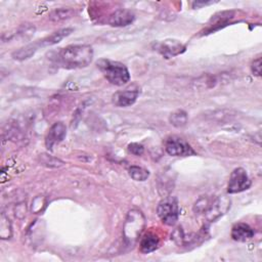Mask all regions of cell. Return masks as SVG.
Wrapping results in <instances>:
<instances>
[{"label":"cell","instance_id":"cell-22","mask_svg":"<svg viewBox=\"0 0 262 262\" xmlns=\"http://www.w3.org/2000/svg\"><path fill=\"white\" fill-rule=\"evenodd\" d=\"M261 66H262V60H261V56L259 55L256 58H254V60L251 63V71L253 75L257 77L261 76Z\"/></svg>","mask_w":262,"mask_h":262},{"label":"cell","instance_id":"cell-15","mask_svg":"<svg viewBox=\"0 0 262 262\" xmlns=\"http://www.w3.org/2000/svg\"><path fill=\"white\" fill-rule=\"evenodd\" d=\"M39 48V45L38 43H31V44H28L15 51L12 52L11 56L13 59H16V60H26L30 57H32L35 52L38 50Z\"/></svg>","mask_w":262,"mask_h":262},{"label":"cell","instance_id":"cell-4","mask_svg":"<svg viewBox=\"0 0 262 262\" xmlns=\"http://www.w3.org/2000/svg\"><path fill=\"white\" fill-rule=\"evenodd\" d=\"M157 214L166 225H174L179 218V206L174 196L164 198L157 207Z\"/></svg>","mask_w":262,"mask_h":262},{"label":"cell","instance_id":"cell-12","mask_svg":"<svg viewBox=\"0 0 262 262\" xmlns=\"http://www.w3.org/2000/svg\"><path fill=\"white\" fill-rule=\"evenodd\" d=\"M230 235L233 241L247 242L255 235V231L249 224L244 222H237L232 226Z\"/></svg>","mask_w":262,"mask_h":262},{"label":"cell","instance_id":"cell-21","mask_svg":"<svg viewBox=\"0 0 262 262\" xmlns=\"http://www.w3.org/2000/svg\"><path fill=\"white\" fill-rule=\"evenodd\" d=\"M128 150L134 156H141L144 152V146L138 142H131L128 144Z\"/></svg>","mask_w":262,"mask_h":262},{"label":"cell","instance_id":"cell-3","mask_svg":"<svg viewBox=\"0 0 262 262\" xmlns=\"http://www.w3.org/2000/svg\"><path fill=\"white\" fill-rule=\"evenodd\" d=\"M145 225V218L139 210H131L128 212L124 226L123 235L127 246L132 247L140 236Z\"/></svg>","mask_w":262,"mask_h":262},{"label":"cell","instance_id":"cell-10","mask_svg":"<svg viewBox=\"0 0 262 262\" xmlns=\"http://www.w3.org/2000/svg\"><path fill=\"white\" fill-rule=\"evenodd\" d=\"M67 135V126L62 122L54 123L48 130L45 137V146L47 149L52 150L54 145L61 142Z\"/></svg>","mask_w":262,"mask_h":262},{"label":"cell","instance_id":"cell-19","mask_svg":"<svg viewBox=\"0 0 262 262\" xmlns=\"http://www.w3.org/2000/svg\"><path fill=\"white\" fill-rule=\"evenodd\" d=\"M128 173L130 177L135 181H144L149 177V171L139 166L129 167Z\"/></svg>","mask_w":262,"mask_h":262},{"label":"cell","instance_id":"cell-24","mask_svg":"<svg viewBox=\"0 0 262 262\" xmlns=\"http://www.w3.org/2000/svg\"><path fill=\"white\" fill-rule=\"evenodd\" d=\"M212 3H214V2H213V1H193V2H192V7H193V8H199V7H201V6L210 5V4H212Z\"/></svg>","mask_w":262,"mask_h":262},{"label":"cell","instance_id":"cell-7","mask_svg":"<svg viewBox=\"0 0 262 262\" xmlns=\"http://www.w3.org/2000/svg\"><path fill=\"white\" fill-rule=\"evenodd\" d=\"M252 182L248 176L247 171L244 168H235L229 177L227 192L238 193L250 188Z\"/></svg>","mask_w":262,"mask_h":262},{"label":"cell","instance_id":"cell-13","mask_svg":"<svg viewBox=\"0 0 262 262\" xmlns=\"http://www.w3.org/2000/svg\"><path fill=\"white\" fill-rule=\"evenodd\" d=\"M74 29L73 28H63V29H60L56 32H53L52 34L48 35L47 37L43 38L42 40H39L38 45L39 47H44V46H51V45H54V44H57L59 43L62 39H64L66 37H68L69 35H71L73 33Z\"/></svg>","mask_w":262,"mask_h":262},{"label":"cell","instance_id":"cell-11","mask_svg":"<svg viewBox=\"0 0 262 262\" xmlns=\"http://www.w3.org/2000/svg\"><path fill=\"white\" fill-rule=\"evenodd\" d=\"M135 19V14L129 9H117L108 17V25L112 27H126Z\"/></svg>","mask_w":262,"mask_h":262},{"label":"cell","instance_id":"cell-6","mask_svg":"<svg viewBox=\"0 0 262 262\" xmlns=\"http://www.w3.org/2000/svg\"><path fill=\"white\" fill-rule=\"evenodd\" d=\"M154 50L159 52L165 58H171L183 53L186 46L178 40L166 39L163 41H155L151 44Z\"/></svg>","mask_w":262,"mask_h":262},{"label":"cell","instance_id":"cell-18","mask_svg":"<svg viewBox=\"0 0 262 262\" xmlns=\"http://www.w3.org/2000/svg\"><path fill=\"white\" fill-rule=\"evenodd\" d=\"M188 120L187 113L183 110H178L174 113H172L169 117V122L171 125H173L176 128H180L186 125Z\"/></svg>","mask_w":262,"mask_h":262},{"label":"cell","instance_id":"cell-1","mask_svg":"<svg viewBox=\"0 0 262 262\" xmlns=\"http://www.w3.org/2000/svg\"><path fill=\"white\" fill-rule=\"evenodd\" d=\"M93 59V48L87 44H75L60 48L55 56L56 63L67 70L88 67Z\"/></svg>","mask_w":262,"mask_h":262},{"label":"cell","instance_id":"cell-17","mask_svg":"<svg viewBox=\"0 0 262 262\" xmlns=\"http://www.w3.org/2000/svg\"><path fill=\"white\" fill-rule=\"evenodd\" d=\"M75 15V10L70 7L56 8L49 14V19L51 21H60L68 18H71Z\"/></svg>","mask_w":262,"mask_h":262},{"label":"cell","instance_id":"cell-9","mask_svg":"<svg viewBox=\"0 0 262 262\" xmlns=\"http://www.w3.org/2000/svg\"><path fill=\"white\" fill-rule=\"evenodd\" d=\"M139 92H140L139 87L133 84L124 90L117 91L116 93H114L112 97V101L116 106H119V107L130 106L136 101L139 95Z\"/></svg>","mask_w":262,"mask_h":262},{"label":"cell","instance_id":"cell-14","mask_svg":"<svg viewBox=\"0 0 262 262\" xmlns=\"http://www.w3.org/2000/svg\"><path fill=\"white\" fill-rule=\"evenodd\" d=\"M160 246V238L156 233L147 232L140 239V252L143 254H148L157 250Z\"/></svg>","mask_w":262,"mask_h":262},{"label":"cell","instance_id":"cell-16","mask_svg":"<svg viewBox=\"0 0 262 262\" xmlns=\"http://www.w3.org/2000/svg\"><path fill=\"white\" fill-rule=\"evenodd\" d=\"M233 14L234 12L233 11H222V12H219L217 13L216 15H214L212 18H211V25L208 29L209 32H212V31H215V30H218L220 29L223 25L227 24L228 19L232 18L233 17Z\"/></svg>","mask_w":262,"mask_h":262},{"label":"cell","instance_id":"cell-8","mask_svg":"<svg viewBox=\"0 0 262 262\" xmlns=\"http://www.w3.org/2000/svg\"><path fill=\"white\" fill-rule=\"evenodd\" d=\"M230 199L225 195L218 196L216 200H214L204 212L207 222H214L215 220L223 216L230 209Z\"/></svg>","mask_w":262,"mask_h":262},{"label":"cell","instance_id":"cell-2","mask_svg":"<svg viewBox=\"0 0 262 262\" xmlns=\"http://www.w3.org/2000/svg\"><path fill=\"white\" fill-rule=\"evenodd\" d=\"M96 67L103 77L113 85L123 86L130 81L129 70L120 61L100 58L96 61Z\"/></svg>","mask_w":262,"mask_h":262},{"label":"cell","instance_id":"cell-23","mask_svg":"<svg viewBox=\"0 0 262 262\" xmlns=\"http://www.w3.org/2000/svg\"><path fill=\"white\" fill-rule=\"evenodd\" d=\"M41 157H42L43 159H45V160H41V163H42L43 165L47 166V167H59V166H62V165H63V162L60 161V160H58V159H56V158H54L52 161H49L50 156L48 157L47 155H42Z\"/></svg>","mask_w":262,"mask_h":262},{"label":"cell","instance_id":"cell-5","mask_svg":"<svg viewBox=\"0 0 262 262\" xmlns=\"http://www.w3.org/2000/svg\"><path fill=\"white\" fill-rule=\"evenodd\" d=\"M165 149L172 157L194 156L195 151L191 145L179 136H170L165 141Z\"/></svg>","mask_w":262,"mask_h":262},{"label":"cell","instance_id":"cell-20","mask_svg":"<svg viewBox=\"0 0 262 262\" xmlns=\"http://www.w3.org/2000/svg\"><path fill=\"white\" fill-rule=\"evenodd\" d=\"M12 233L11 230V224L9 222V219L5 217L4 214L1 216V222H0V235L1 238H10Z\"/></svg>","mask_w":262,"mask_h":262}]
</instances>
